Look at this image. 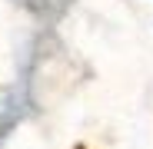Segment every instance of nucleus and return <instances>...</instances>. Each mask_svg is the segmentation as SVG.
Returning <instances> with one entry per match:
<instances>
[]
</instances>
